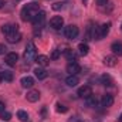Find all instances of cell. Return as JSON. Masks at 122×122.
<instances>
[{"label": "cell", "mask_w": 122, "mask_h": 122, "mask_svg": "<svg viewBox=\"0 0 122 122\" xmlns=\"http://www.w3.org/2000/svg\"><path fill=\"white\" fill-rule=\"evenodd\" d=\"M104 64L107 67H115L117 65V57L115 56H107L104 58Z\"/></svg>", "instance_id": "ffe728a7"}, {"label": "cell", "mask_w": 122, "mask_h": 122, "mask_svg": "<svg viewBox=\"0 0 122 122\" xmlns=\"http://www.w3.org/2000/svg\"><path fill=\"white\" fill-rule=\"evenodd\" d=\"M78 82H80V80H78L77 75H68V77L65 78V84H67L68 87H77Z\"/></svg>", "instance_id": "2e32d148"}, {"label": "cell", "mask_w": 122, "mask_h": 122, "mask_svg": "<svg viewBox=\"0 0 122 122\" xmlns=\"http://www.w3.org/2000/svg\"><path fill=\"white\" fill-rule=\"evenodd\" d=\"M20 84H21L23 88H31L34 85V78L30 77V75H26V77H23L20 80Z\"/></svg>", "instance_id": "8fae6325"}, {"label": "cell", "mask_w": 122, "mask_h": 122, "mask_svg": "<svg viewBox=\"0 0 122 122\" xmlns=\"http://www.w3.org/2000/svg\"><path fill=\"white\" fill-rule=\"evenodd\" d=\"M40 11V6L37 3H29L21 9V20L23 21H33V19Z\"/></svg>", "instance_id": "6da1fadb"}, {"label": "cell", "mask_w": 122, "mask_h": 122, "mask_svg": "<svg viewBox=\"0 0 122 122\" xmlns=\"http://www.w3.org/2000/svg\"><path fill=\"white\" fill-rule=\"evenodd\" d=\"M37 57V48H36V44L33 41H29L27 46H26V50H24V58L27 61H31Z\"/></svg>", "instance_id": "7a4b0ae2"}, {"label": "cell", "mask_w": 122, "mask_h": 122, "mask_svg": "<svg viewBox=\"0 0 122 122\" xmlns=\"http://www.w3.org/2000/svg\"><path fill=\"white\" fill-rule=\"evenodd\" d=\"M44 20H46V13L40 10V11L37 13V16L33 19V24H34V27H41V26L44 24Z\"/></svg>", "instance_id": "52a82bcc"}, {"label": "cell", "mask_w": 122, "mask_h": 122, "mask_svg": "<svg viewBox=\"0 0 122 122\" xmlns=\"http://www.w3.org/2000/svg\"><path fill=\"white\" fill-rule=\"evenodd\" d=\"M50 26L54 29V30H60L61 27L64 26V19L61 16H54L51 20H50Z\"/></svg>", "instance_id": "5b68a950"}, {"label": "cell", "mask_w": 122, "mask_h": 122, "mask_svg": "<svg viewBox=\"0 0 122 122\" xmlns=\"http://www.w3.org/2000/svg\"><path fill=\"white\" fill-rule=\"evenodd\" d=\"M60 56H61L60 50H53V53H51V60H58Z\"/></svg>", "instance_id": "83f0119b"}, {"label": "cell", "mask_w": 122, "mask_h": 122, "mask_svg": "<svg viewBox=\"0 0 122 122\" xmlns=\"http://www.w3.org/2000/svg\"><path fill=\"white\" fill-rule=\"evenodd\" d=\"M1 81H3V78H1V72H0V82H1Z\"/></svg>", "instance_id": "e575fe53"}, {"label": "cell", "mask_w": 122, "mask_h": 122, "mask_svg": "<svg viewBox=\"0 0 122 122\" xmlns=\"http://www.w3.org/2000/svg\"><path fill=\"white\" fill-rule=\"evenodd\" d=\"M82 1H84V3H87V1H88V0H82Z\"/></svg>", "instance_id": "d590c367"}, {"label": "cell", "mask_w": 122, "mask_h": 122, "mask_svg": "<svg viewBox=\"0 0 122 122\" xmlns=\"http://www.w3.org/2000/svg\"><path fill=\"white\" fill-rule=\"evenodd\" d=\"M6 50H7V48H6V46H4V44H0V56H1V54H4V53H6Z\"/></svg>", "instance_id": "4dcf8cb0"}, {"label": "cell", "mask_w": 122, "mask_h": 122, "mask_svg": "<svg viewBox=\"0 0 122 122\" xmlns=\"http://www.w3.org/2000/svg\"><path fill=\"white\" fill-rule=\"evenodd\" d=\"M111 50H112L114 56H118V57L122 56V43L121 41H115V43H112Z\"/></svg>", "instance_id": "5bb4252c"}, {"label": "cell", "mask_w": 122, "mask_h": 122, "mask_svg": "<svg viewBox=\"0 0 122 122\" xmlns=\"http://www.w3.org/2000/svg\"><path fill=\"white\" fill-rule=\"evenodd\" d=\"M26 98H27L29 102H37V101L40 99V92L37 91V90H31V91L27 92Z\"/></svg>", "instance_id": "7c38bea8"}, {"label": "cell", "mask_w": 122, "mask_h": 122, "mask_svg": "<svg viewBox=\"0 0 122 122\" xmlns=\"http://www.w3.org/2000/svg\"><path fill=\"white\" fill-rule=\"evenodd\" d=\"M78 34H80V30H78V27H77L75 24H70V26H67V27L64 29V36H65L68 40L77 38Z\"/></svg>", "instance_id": "277c9868"}, {"label": "cell", "mask_w": 122, "mask_h": 122, "mask_svg": "<svg viewBox=\"0 0 122 122\" xmlns=\"http://www.w3.org/2000/svg\"><path fill=\"white\" fill-rule=\"evenodd\" d=\"M121 30H122V24H121Z\"/></svg>", "instance_id": "8d00e7d4"}, {"label": "cell", "mask_w": 122, "mask_h": 122, "mask_svg": "<svg viewBox=\"0 0 122 122\" xmlns=\"http://www.w3.org/2000/svg\"><path fill=\"white\" fill-rule=\"evenodd\" d=\"M1 78L3 81H13V74L10 71H1Z\"/></svg>", "instance_id": "d4e9b609"}, {"label": "cell", "mask_w": 122, "mask_h": 122, "mask_svg": "<svg viewBox=\"0 0 122 122\" xmlns=\"http://www.w3.org/2000/svg\"><path fill=\"white\" fill-rule=\"evenodd\" d=\"M80 71H81V67L78 65V62H68L67 72H70V75H77Z\"/></svg>", "instance_id": "9c48e42d"}, {"label": "cell", "mask_w": 122, "mask_h": 122, "mask_svg": "<svg viewBox=\"0 0 122 122\" xmlns=\"http://www.w3.org/2000/svg\"><path fill=\"white\" fill-rule=\"evenodd\" d=\"M17 118H19L21 122H27L29 121V114H27L26 111L20 109V111H17Z\"/></svg>", "instance_id": "603a6c76"}, {"label": "cell", "mask_w": 122, "mask_h": 122, "mask_svg": "<svg viewBox=\"0 0 122 122\" xmlns=\"http://www.w3.org/2000/svg\"><path fill=\"white\" fill-rule=\"evenodd\" d=\"M1 111H4V104H3V102H0V112H1Z\"/></svg>", "instance_id": "1f68e13d"}, {"label": "cell", "mask_w": 122, "mask_h": 122, "mask_svg": "<svg viewBox=\"0 0 122 122\" xmlns=\"http://www.w3.org/2000/svg\"><path fill=\"white\" fill-rule=\"evenodd\" d=\"M6 37H7V41H9V43H11V44L19 43V41L21 40V34H20L19 31H14V33L9 34V36H6Z\"/></svg>", "instance_id": "9a60e30c"}, {"label": "cell", "mask_w": 122, "mask_h": 122, "mask_svg": "<svg viewBox=\"0 0 122 122\" xmlns=\"http://www.w3.org/2000/svg\"><path fill=\"white\" fill-rule=\"evenodd\" d=\"M109 27H111V23H105V24H102L101 27H97V29H95V36H94V38H97V40L105 38V37L108 36V33H109Z\"/></svg>", "instance_id": "3957f363"}, {"label": "cell", "mask_w": 122, "mask_h": 122, "mask_svg": "<svg viewBox=\"0 0 122 122\" xmlns=\"http://www.w3.org/2000/svg\"><path fill=\"white\" fill-rule=\"evenodd\" d=\"M108 3V0H97V4L98 6H105Z\"/></svg>", "instance_id": "f546056e"}, {"label": "cell", "mask_w": 122, "mask_h": 122, "mask_svg": "<svg viewBox=\"0 0 122 122\" xmlns=\"http://www.w3.org/2000/svg\"><path fill=\"white\" fill-rule=\"evenodd\" d=\"M0 119H1V121H10V119H11V114H10V112H7V111H1V112H0Z\"/></svg>", "instance_id": "484cf974"}, {"label": "cell", "mask_w": 122, "mask_h": 122, "mask_svg": "<svg viewBox=\"0 0 122 122\" xmlns=\"http://www.w3.org/2000/svg\"><path fill=\"white\" fill-rule=\"evenodd\" d=\"M64 4L65 3H54L53 4V9L54 10H61V9H64Z\"/></svg>", "instance_id": "f1b7e54d"}, {"label": "cell", "mask_w": 122, "mask_h": 122, "mask_svg": "<svg viewBox=\"0 0 122 122\" xmlns=\"http://www.w3.org/2000/svg\"><path fill=\"white\" fill-rule=\"evenodd\" d=\"M85 104H87L88 107H97V104H98V101H97V98H95V95H91V97H88V98H85Z\"/></svg>", "instance_id": "cb8c5ba5"}, {"label": "cell", "mask_w": 122, "mask_h": 122, "mask_svg": "<svg viewBox=\"0 0 122 122\" xmlns=\"http://www.w3.org/2000/svg\"><path fill=\"white\" fill-rule=\"evenodd\" d=\"M118 122H122V114L119 115V118H118Z\"/></svg>", "instance_id": "d6a6232c"}, {"label": "cell", "mask_w": 122, "mask_h": 122, "mask_svg": "<svg viewBox=\"0 0 122 122\" xmlns=\"http://www.w3.org/2000/svg\"><path fill=\"white\" fill-rule=\"evenodd\" d=\"M1 31H3V34L9 36V34H11L14 31H19V30H17V26H14V24H4L1 27Z\"/></svg>", "instance_id": "ac0fdd59"}, {"label": "cell", "mask_w": 122, "mask_h": 122, "mask_svg": "<svg viewBox=\"0 0 122 122\" xmlns=\"http://www.w3.org/2000/svg\"><path fill=\"white\" fill-rule=\"evenodd\" d=\"M36 62L40 65V67H47L50 64V58L47 56H37L36 57Z\"/></svg>", "instance_id": "e0dca14e"}, {"label": "cell", "mask_w": 122, "mask_h": 122, "mask_svg": "<svg viewBox=\"0 0 122 122\" xmlns=\"http://www.w3.org/2000/svg\"><path fill=\"white\" fill-rule=\"evenodd\" d=\"M101 104H102V107H105V108L112 107V105H114V97H112L111 94H105V95L102 97V99H101Z\"/></svg>", "instance_id": "30bf717a"}, {"label": "cell", "mask_w": 122, "mask_h": 122, "mask_svg": "<svg viewBox=\"0 0 122 122\" xmlns=\"http://www.w3.org/2000/svg\"><path fill=\"white\" fill-rule=\"evenodd\" d=\"M34 75H36V78H38V80H44V78L47 77V71H46L44 68L37 67V68L34 70Z\"/></svg>", "instance_id": "44dd1931"}, {"label": "cell", "mask_w": 122, "mask_h": 122, "mask_svg": "<svg viewBox=\"0 0 122 122\" xmlns=\"http://www.w3.org/2000/svg\"><path fill=\"white\" fill-rule=\"evenodd\" d=\"M57 112H61V114H65L67 111H68V108L65 107V105H62V104H57Z\"/></svg>", "instance_id": "4316f807"}, {"label": "cell", "mask_w": 122, "mask_h": 122, "mask_svg": "<svg viewBox=\"0 0 122 122\" xmlns=\"http://www.w3.org/2000/svg\"><path fill=\"white\" fill-rule=\"evenodd\" d=\"M78 51H80V54H81V56H87V54H88V51H90L88 44H87V43H81V44L78 46Z\"/></svg>", "instance_id": "7402d4cb"}, {"label": "cell", "mask_w": 122, "mask_h": 122, "mask_svg": "<svg viewBox=\"0 0 122 122\" xmlns=\"http://www.w3.org/2000/svg\"><path fill=\"white\" fill-rule=\"evenodd\" d=\"M101 84L105 87H114V80L109 74H104L101 75Z\"/></svg>", "instance_id": "4fadbf2b"}, {"label": "cell", "mask_w": 122, "mask_h": 122, "mask_svg": "<svg viewBox=\"0 0 122 122\" xmlns=\"http://www.w3.org/2000/svg\"><path fill=\"white\" fill-rule=\"evenodd\" d=\"M6 64L7 65H10V67H14L16 64H17V61H19V54L17 53H7L6 54Z\"/></svg>", "instance_id": "8992f818"}, {"label": "cell", "mask_w": 122, "mask_h": 122, "mask_svg": "<svg viewBox=\"0 0 122 122\" xmlns=\"http://www.w3.org/2000/svg\"><path fill=\"white\" fill-rule=\"evenodd\" d=\"M1 6H3V0H0V7H1Z\"/></svg>", "instance_id": "836d02e7"}, {"label": "cell", "mask_w": 122, "mask_h": 122, "mask_svg": "<svg viewBox=\"0 0 122 122\" xmlns=\"http://www.w3.org/2000/svg\"><path fill=\"white\" fill-rule=\"evenodd\" d=\"M64 57H65V58H68L70 62H77V54H75L72 50H70V48L64 50Z\"/></svg>", "instance_id": "d6986e66"}, {"label": "cell", "mask_w": 122, "mask_h": 122, "mask_svg": "<svg viewBox=\"0 0 122 122\" xmlns=\"http://www.w3.org/2000/svg\"><path fill=\"white\" fill-rule=\"evenodd\" d=\"M91 95H92V88L90 85H82L81 88H78V97L85 99V98H88Z\"/></svg>", "instance_id": "ba28073f"}]
</instances>
